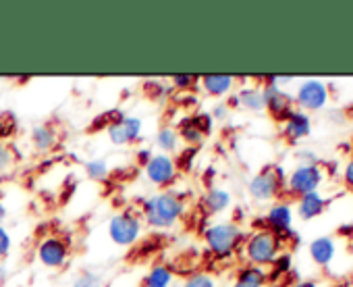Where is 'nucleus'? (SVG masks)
Listing matches in <instances>:
<instances>
[{
    "label": "nucleus",
    "mask_w": 353,
    "mask_h": 287,
    "mask_svg": "<svg viewBox=\"0 0 353 287\" xmlns=\"http://www.w3.org/2000/svg\"><path fill=\"white\" fill-rule=\"evenodd\" d=\"M143 210V217L145 221L152 225V227H158V229H166V227H172L179 217L183 215L185 210V196L174 192V190H168V192H162V194H156L152 198H148L141 206Z\"/></svg>",
    "instance_id": "f257e3e1"
},
{
    "label": "nucleus",
    "mask_w": 353,
    "mask_h": 287,
    "mask_svg": "<svg viewBox=\"0 0 353 287\" xmlns=\"http://www.w3.org/2000/svg\"><path fill=\"white\" fill-rule=\"evenodd\" d=\"M204 239L214 256L227 258L237 250L243 239V233L235 223H216L204 231Z\"/></svg>",
    "instance_id": "f03ea898"
},
{
    "label": "nucleus",
    "mask_w": 353,
    "mask_h": 287,
    "mask_svg": "<svg viewBox=\"0 0 353 287\" xmlns=\"http://www.w3.org/2000/svg\"><path fill=\"white\" fill-rule=\"evenodd\" d=\"M279 252H281V239L268 229L256 231L245 244V256L254 266L272 264L276 260Z\"/></svg>",
    "instance_id": "7ed1b4c3"
},
{
    "label": "nucleus",
    "mask_w": 353,
    "mask_h": 287,
    "mask_svg": "<svg viewBox=\"0 0 353 287\" xmlns=\"http://www.w3.org/2000/svg\"><path fill=\"white\" fill-rule=\"evenodd\" d=\"M108 235L119 246H133L141 235V221L135 212L125 210L110 219L108 223Z\"/></svg>",
    "instance_id": "20e7f679"
},
{
    "label": "nucleus",
    "mask_w": 353,
    "mask_h": 287,
    "mask_svg": "<svg viewBox=\"0 0 353 287\" xmlns=\"http://www.w3.org/2000/svg\"><path fill=\"white\" fill-rule=\"evenodd\" d=\"M283 169L281 167H264L252 181H250V194L256 200H272L283 190Z\"/></svg>",
    "instance_id": "39448f33"
},
{
    "label": "nucleus",
    "mask_w": 353,
    "mask_h": 287,
    "mask_svg": "<svg viewBox=\"0 0 353 287\" xmlns=\"http://www.w3.org/2000/svg\"><path fill=\"white\" fill-rule=\"evenodd\" d=\"M322 169L318 165H299L291 175H289V184L287 190L293 196H305L312 192H318L320 184H322Z\"/></svg>",
    "instance_id": "423d86ee"
},
{
    "label": "nucleus",
    "mask_w": 353,
    "mask_h": 287,
    "mask_svg": "<svg viewBox=\"0 0 353 287\" xmlns=\"http://www.w3.org/2000/svg\"><path fill=\"white\" fill-rule=\"evenodd\" d=\"M143 169H145L148 179L154 186H160V188H166V186L174 184L176 173H179V171H176L174 161L168 155H156V157H152V161Z\"/></svg>",
    "instance_id": "0eeeda50"
},
{
    "label": "nucleus",
    "mask_w": 353,
    "mask_h": 287,
    "mask_svg": "<svg viewBox=\"0 0 353 287\" xmlns=\"http://www.w3.org/2000/svg\"><path fill=\"white\" fill-rule=\"evenodd\" d=\"M328 102V90L318 79H307L297 90V104L303 110H320Z\"/></svg>",
    "instance_id": "6e6552de"
},
{
    "label": "nucleus",
    "mask_w": 353,
    "mask_h": 287,
    "mask_svg": "<svg viewBox=\"0 0 353 287\" xmlns=\"http://www.w3.org/2000/svg\"><path fill=\"white\" fill-rule=\"evenodd\" d=\"M262 96H264V106L268 108V112L276 121H285L287 115L293 110V98L289 94H285L276 83L264 86L262 88Z\"/></svg>",
    "instance_id": "1a4fd4ad"
},
{
    "label": "nucleus",
    "mask_w": 353,
    "mask_h": 287,
    "mask_svg": "<svg viewBox=\"0 0 353 287\" xmlns=\"http://www.w3.org/2000/svg\"><path fill=\"white\" fill-rule=\"evenodd\" d=\"M139 133H141V119H137V117H121L108 125L110 141L119 144V146L133 144L139 137Z\"/></svg>",
    "instance_id": "9d476101"
},
{
    "label": "nucleus",
    "mask_w": 353,
    "mask_h": 287,
    "mask_svg": "<svg viewBox=\"0 0 353 287\" xmlns=\"http://www.w3.org/2000/svg\"><path fill=\"white\" fill-rule=\"evenodd\" d=\"M71 250L69 244L61 237H46L40 248H38V256L42 260V264L50 266V268H59L67 262Z\"/></svg>",
    "instance_id": "9b49d317"
},
{
    "label": "nucleus",
    "mask_w": 353,
    "mask_h": 287,
    "mask_svg": "<svg viewBox=\"0 0 353 287\" xmlns=\"http://www.w3.org/2000/svg\"><path fill=\"white\" fill-rule=\"evenodd\" d=\"M291 225H293V210H291V206L287 202H279V204H274L268 210V215H266V227L279 239L291 235Z\"/></svg>",
    "instance_id": "f8f14e48"
},
{
    "label": "nucleus",
    "mask_w": 353,
    "mask_h": 287,
    "mask_svg": "<svg viewBox=\"0 0 353 287\" xmlns=\"http://www.w3.org/2000/svg\"><path fill=\"white\" fill-rule=\"evenodd\" d=\"M283 123H285L283 133H285L287 139H291V141L301 139V137H307L310 131H312V121H310V117H307L303 110H291Z\"/></svg>",
    "instance_id": "ddd939ff"
},
{
    "label": "nucleus",
    "mask_w": 353,
    "mask_h": 287,
    "mask_svg": "<svg viewBox=\"0 0 353 287\" xmlns=\"http://www.w3.org/2000/svg\"><path fill=\"white\" fill-rule=\"evenodd\" d=\"M328 200H324L318 192H312V194H305L299 198L297 202V215L303 219V221H312L316 217H320L326 208Z\"/></svg>",
    "instance_id": "4468645a"
},
{
    "label": "nucleus",
    "mask_w": 353,
    "mask_h": 287,
    "mask_svg": "<svg viewBox=\"0 0 353 287\" xmlns=\"http://www.w3.org/2000/svg\"><path fill=\"white\" fill-rule=\"evenodd\" d=\"M334 252L336 248H334L332 237H318L310 244V256L320 266H328L334 258Z\"/></svg>",
    "instance_id": "2eb2a0df"
},
{
    "label": "nucleus",
    "mask_w": 353,
    "mask_h": 287,
    "mask_svg": "<svg viewBox=\"0 0 353 287\" xmlns=\"http://www.w3.org/2000/svg\"><path fill=\"white\" fill-rule=\"evenodd\" d=\"M266 281H268L266 270L260 268V266L250 264V266H243V268L239 270V275H237L233 287H264Z\"/></svg>",
    "instance_id": "dca6fc26"
},
{
    "label": "nucleus",
    "mask_w": 353,
    "mask_h": 287,
    "mask_svg": "<svg viewBox=\"0 0 353 287\" xmlns=\"http://www.w3.org/2000/svg\"><path fill=\"white\" fill-rule=\"evenodd\" d=\"M200 81H202V88L206 90V94L225 96L231 92L235 77H231V75H204V77H200Z\"/></svg>",
    "instance_id": "f3484780"
},
{
    "label": "nucleus",
    "mask_w": 353,
    "mask_h": 287,
    "mask_svg": "<svg viewBox=\"0 0 353 287\" xmlns=\"http://www.w3.org/2000/svg\"><path fill=\"white\" fill-rule=\"evenodd\" d=\"M229 204H231V196H229V192H225L221 188H210L206 192V196L202 198V206L212 215L223 212L225 208H229Z\"/></svg>",
    "instance_id": "a211bd4d"
},
{
    "label": "nucleus",
    "mask_w": 353,
    "mask_h": 287,
    "mask_svg": "<svg viewBox=\"0 0 353 287\" xmlns=\"http://www.w3.org/2000/svg\"><path fill=\"white\" fill-rule=\"evenodd\" d=\"M176 133H179V137H181L185 144H190L192 148H196L198 144H202V141L206 139V135L200 131V127L196 125V121H194L192 117H185V119L179 123V129H176Z\"/></svg>",
    "instance_id": "6ab92c4d"
},
{
    "label": "nucleus",
    "mask_w": 353,
    "mask_h": 287,
    "mask_svg": "<svg viewBox=\"0 0 353 287\" xmlns=\"http://www.w3.org/2000/svg\"><path fill=\"white\" fill-rule=\"evenodd\" d=\"M32 139H34V146L38 150L46 152V150L54 148V144H57V131L50 125H38L32 131Z\"/></svg>",
    "instance_id": "aec40b11"
},
{
    "label": "nucleus",
    "mask_w": 353,
    "mask_h": 287,
    "mask_svg": "<svg viewBox=\"0 0 353 287\" xmlns=\"http://www.w3.org/2000/svg\"><path fill=\"white\" fill-rule=\"evenodd\" d=\"M172 283V270L166 264H156L143 279V287H170Z\"/></svg>",
    "instance_id": "412c9836"
},
{
    "label": "nucleus",
    "mask_w": 353,
    "mask_h": 287,
    "mask_svg": "<svg viewBox=\"0 0 353 287\" xmlns=\"http://www.w3.org/2000/svg\"><path fill=\"white\" fill-rule=\"evenodd\" d=\"M239 104L245 106L248 110H254V112H260L264 110V96H262V90L260 88H243L237 96Z\"/></svg>",
    "instance_id": "4be33fe9"
},
{
    "label": "nucleus",
    "mask_w": 353,
    "mask_h": 287,
    "mask_svg": "<svg viewBox=\"0 0 353 287\" xmlns=\"http://www.w3.org/2000/svg\"><path fill=\"white\" fill-rule=\"evenodd\" d=\"M156 144L164 152H174L176 146H179V133H176V129H172V127H162L156 135Z\"/></svg>",
    "instance_id": "5701e85b"
},
{
    "label": "nucleus",
    "mask_w": 353,
    "mask_h": 287,
    "mask_svg": "<svg viewBox=\"0 0 353 287\" xmlns=\"http://www.w3.org/2000/svg\"><path fill=\"white\" fill-rule=\"evenodd\" d=\"M85 173H88V177L90 179H94V181H106L108 179V165H106V161H102V159H96V161H90V163H85Z\"/></svg>",
    "instance_id": "b1692460"
},
{
    "label": "nucleus",
    "mask_w": 353,
    "mask_h": 287,
    "mask_svg": "<svg viewBox=\"0 0 353 287\" xmlns=\"http://www.w3.org/2000/svg\"><path fill=\"white\" fill-rule=\"evenodd\" d=\"M73 287H104V285H102L100 275H96V273H92V270H83V273L77 275Z\"/></svg>",
    "instance_id": "393cba45"
},
{
    "label": "nucleus",
    "mask_w": 353,
    "mask_h": 287,
    "mask_svg": "<svg viewBox=\"0 0 353 287\" xmlns=\"http://www.w3.org/2000/svg\"><path fill=\"white\" fill-rule=\"evenodd\" d=\"M198 155V148H188L179 155V159L174 161L176 171H192L194 169V159Z\"/></svg>",
    "instance_id": "a878e982"
},
{
    "label": "nucleus",
    "mask_w": 353,
    "mask_h": 287,
    "mask_svg": "<svg viewBox=\"0 0 353 287\" xmlns=\"http://www.w3.org/2000/svg\"><path fill=\"white\" fill-rule=\"evenodd\" d=\"M183 287H216V283H214V279H212L210 275H206V273H196V275H192V277L185 281Z\"/></svg>",
    "instance_id": "bb28decb"
},
{
    "label": "nucleus",
    "mask_w": 353,
    "mask_h": 287,
    "mask_svg": "<svg viewBox=\"0 0 353 287\" xmlns=\"http://www.w3.org/2000/svg\"><path fill=\"white\" fill-rule=\"evenodd\" d=\"M272 266H274L272 277L289 273V270H291V256H289V254H279V256H276V260L272 262Z\"/></svg>",
    "instance_id": "cd10ccee"
},
{
    "label": "nucleus",
    "mask_w": 353,
    "mask_h": 287,
    "mask_svg": "<svg viewBox=\"0 0 353 287\" xmlns=\"http://www.w3.org/2000/svg\"><path fill=\"white\" fill-rule=\"evenodd\" d=\"M196 81H198L196 75H174V77H172V86H174L176 90H185V92L192 90Z\"/></svg>",
    "instance_id": "c85d7f7f"
},
{
    "label": "nucleus",
    "mask_w": 353,
    "mask_h": 287,
    "mask_svg": "<svg viewBox=\"0 0 353 287\" xmlns=\"http://www.w3.org/2000/svg\"><path fill=\"white\" fill-rule=\"evenodd\" d=\"M192 119L196 121V125L200 127V131H202L204 135H210V131H212V117H210L208 112H198V115H194Z\"/></svg>",
    "instance_id": "c756f323"
},
{
    "label": "nucleus",
    "mask_w": 353,
    "mask_h": 287,
    "mask_svg": "<svg viewBox=\"0 0 353 287\" xmlns=\"http://www.w3.org/2000/svg\"><path fill=\"white\" fill-rule=\"evenodd\" d=\"M9 250H11V235L3 225H0V258H5L9 254Z\"/></svg>",
    "instance_id": "7c9ffc66"
},
{
    "label": "nucleus",
    "mask_w": 353,
    "mask_h": 287,
    "mask_svg": "<svg viewBox=\"0 0 353 287\" xmlns=\"http://www.w3.org/2000/svg\"><path fill=\"white\" fill-rule=\"evenodd\" d=\"M13 165V155L7 146H0V171H9Z\"/></svg>",
    "instance_id": "2f4dec72"
},
{
    "label": "nucleus",
    "mask_w": 353,
    "mask_h": 287,
    "mask_svg": "<svg viewBox=\"0 0 353 287\" xmlns=\"http://www.w3.org/2000/svg\"><path fill=\"white\" fill-rule=\"evenodd\" d=\"M343 179H345V186H347L349 190H353V159L347 163L345 173H343Z\"/></svg>",
    "instance_id": "473e14b6"
},
{
    "label": "nucleus",
    "mask_w": 353,
    "mask_h": 287,
    "mask_svg": "<svg viewBox=\"0 0 353 287\" xmlns=\"http://www.w3.org/2000/svg\"><path fill=\"white\" fill-rule=\"evenodd\" d=\"M299 159L303 161L301 165H318V159H316V155H312V152H307V150H303V152L299 155Z\"/></svg>",
    "instance_id": "72a5a7b5"
},
{
    "label": "nucleus",
    "mask_w": 353,
    "mask_h": 287,
    "mask_svg": "<svg viewBox=\"0 0 353 287\" xmlns=\"http://www.w3.org/2000/svg\"><path fill=\"white\" fill-rule=\"evenodd\" d=\"M227 110H229V106H227V104H219V106L212 110V115H210V117H212V119H225V117H227Z\"/></svg>",
    "instance_id": "f704fd0d"
},
{
    "label": "nucleus",
    "mask_w": 353,
    "mask_h": 287,
    "mask_svg": "<svg viewBox=\"0 0 353 287\" xmlns=\"http://www.w3.org/2000/svg\"><path fill=\"white\" fill-rule=\"evenodd\" d=\"M150 161H152V152H150V150H139V152H137V163H139V165L145 167Z\"/></svg>",
    "instance_id": "c9c22d12"
},
{
    "label": "nucleus",
    "mask_w": 353,
    "mask_h": 287,
    "mask_svg": "<svg viewBox=\"0 0 353 287\" xmlns=\"http://www.w3.org/2000/svg\"><path fill=\"white\" fill-rule=\"evenodd\" d=\"M7 277H9V268L5 264H0V283L7 281Z\"/></svg>",
    "instance_id": "e433bc0d"
},
{
    "label": "nucleus",
    "mask_w": 353,
    "mask_h": 287,
    "mask_svg": "<svg viewBox=\"0 0 353 287\" xmlns=\"http://www.w3.org/2000/svg\"><path fill=\"white\" fill-rule=\"evenodd\" d=\"M293 287H318L314 281H299V283H295Z\"/></svg>",
    "instance_id": "4c0bfd02"
},
{
    "label": "nucleus",
    "mask_w": 353,
    "mask_h": 287,
    "mask_svg": "<svg viewBox=\"0 0 353 287\" xmlns=\"http://www.w3.org/2000/svg\"><path fill=\"white\" fill-rule=\"evenodd\" d=\"M5 217H7V208H5V204H3V202H0V225H3Z\"/></svg>",
    "instance_id": "58836bf2"
}]
</instances>
